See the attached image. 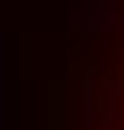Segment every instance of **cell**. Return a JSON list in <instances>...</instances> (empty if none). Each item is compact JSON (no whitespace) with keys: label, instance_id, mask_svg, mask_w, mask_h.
Segmentation results:
<instances>
[{"label":"cell","instance_id":"cell-1","mask_svg":"<svg viewBox=\"0 0 124 130\" xmlns=\"http://www.w3.org/2000/svg\"><path fill=\"white\" fill-rule=\"evenodd\" d=\"M74 19H81V25H112V6H105V0H87Z\"/></svg>","mask_w":124,"mask_h":130}]
</instances>
